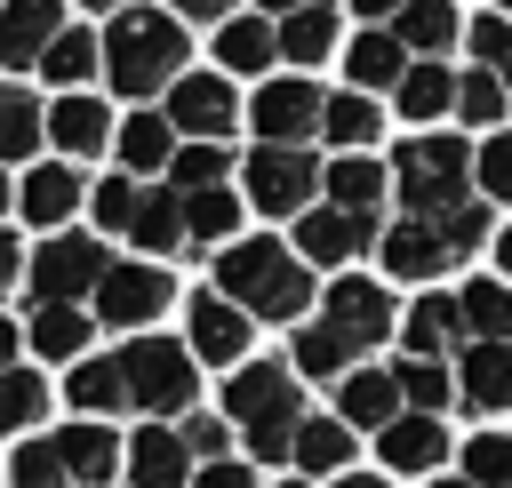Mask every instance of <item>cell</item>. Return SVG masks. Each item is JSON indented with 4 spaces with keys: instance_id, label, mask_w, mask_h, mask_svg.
<instances>
[{
    "instance_id": "6da1fadb",
    "label": "cell",
    "mask_w": 512,
    "mask_h": 488,
    "mask_svg": "<svg viewBox=\"0 0 512 488\" xmlns=\"http://www.w3.org/2000/svg\"><path fill=\"white\" fill-rule=\"evenodd\" d=\"M216 296L240 304L248 320H296L312 312V264L288 240H232L216 256Z\"/></svg>"
},
{
    "instance_id": "7a4b0ae2",
    "label": "cell",
    "mask_w": 512,
    "mask_h": 488,
    "mask_svg": "<svg viewBox=\"0 0 512 488\" xmlns=\"http://www.w3.org/2000/svg\"><path fill=\"white\" fill-rule=\"evenodd\" d=\"M184 56H192V40H184V24H176L168 8H120V16L104 24V80H112L120 96H160V88H176V80H184Z\"/></svg>"
},
{
    "instance_id": "3957f363",
    "label": "cell",
    "mask_w": 512,
    "mask_h": 488,
    "mask_svg": "<svg viewBox=\"0 0 512 488\" xmlns=\"http://www.w3.org/2000/svg\"><path fill=\"white\" fill-rule=\"evenodd\" d=\"M224 416L240 424V440L256 448V464H288V448H296V424H304L296 368H288V360L232 368V384H224Z\"/></svg>"
},
{
    "instance_id": "277c9868",
    "label": "cell",
    "mask_w": 512,
    "mask_h": 488,
    "mask_svg": "<svg viewBox=\"0 0 512 488\" xmlns=\"http://www.w3.org/2000/svg\"><path fill=\"white\" fill-rule=\"evenodd\" d=\"M392 192H400L408 216L440 224L448 208L472 200V144H464V136H432V128L408 136V144L392 152Z\"/></svg>"
},
{
    "instance_id": "5b68a950",
    "label": "cell",
    "mask_w": 512,
    "mask_h": 488,
    "mask_svg": "<svg viewBox=\"0 0 512 488\" xmlns=\"http://www.w3.org/2000/svg\"><path fill=\"white\" fill-rule=\"evenodd\" d=\"M120 376H128V408L136 416H184L192 408V392H200V368H192V344H176V336H128L120 352Z\"/></svg>"
},
{
    "instance_id": "8992f818",
    "label": "cell",
    "mask_w": 512,
    "mask_h": 488,
    "mask_svg": "<svg viewBox=\"0 0 512 488\" xmlns=\"http://www.w3.org/2000/svg\"><path fill=\"white\" fill-rule=\"evenodd\" d=\"M104 272H112V256L96 232H56L32 248V304H80V296H96Z\"/></svg>"
},
{
    "instance_id": "52a82bcc",
    "label": "cell",
    "mask_w": 512,
    "mask_h": 488,
    "mask_svg": "<svg viewBox=\"0 0 512 488\" xmlns=\"http://www.w3.org/2000/svg\"><path fill=\"white\" fill-rule=\"evenodd\" d=\"M320 328L360 360V352H376L392 328H400V304L384 296V280H360V272H344L328 296H320Z\"/></svg>"
},
{
    "instance_id": "ba28073f",
    "label": "cell",
    "mask_w": 512,
    "mask_h": 488,
    "mask_svg": "<svg viewBox=\"0 0 512 488\" xmlns=\"http://www.w3.org/2000/svg\"><path fill=\"white\" fill-rule=\"evenodd\" d=\"M160 112H168V128H176V136H192V144H224V136L248 120V104L232 96V80H224V72H184V80L168 88V104H160Z\"/></svg>"
},
{
    "instance_id": "9c48e42d",
    "label": "cell",
    "mask_w": 512,
    "mask_h": 488,
    "mask_svg": "<svg viewBox=\"0 0 512 488\" xmlns=\"http://www.w3.org/2000/svg\"><path fill=\"white\" fill-rule=\"evenodd\" d=\"M320 112H328V96H320L304 72H288V80H264V88H256V104H248V128H256V144L304 152V136H320Z\"/></svg>"
},
{
    "instance_id": "30bf717a",
    "label": "cell",
    "mask_w": 512,
    "mask_h": 488,
    "mask_svg": "<svg viewBox=\"0 0 512 488\" xmlns=\"http://www.w3.org/2000/svg\"><path fill=\"white\" fill-rule=\"evenodd\" d=\"M240 176H248V200L264 216H304L312 192H320V160L312 152H280V144H256Z\"/></svg>"
},
{
    "instance_id": "8fae6325",
    "label": "cell",
    "mask_w": 512,
    "mask_h": 488,
    "mask_svg": "<svg viewBox=\"0 0 512 488\" xmlns=\"http://www.w3.org/2000/svg\"><path fill=\"white\" fill-rule=\"evenodd\" d=\"M168 304H176V280L160 264H112L96 280V320L104 328H152Z\"/></svg>"
},
{
    "instance_id": "7c38bea8",
    "label": "cell",
    "mask_w": 512,
    "mask_h": 488,
    "mask_svg": "<svg viewBox=\"0 0 512 488\" xmlns=\"http://www.w3.org/2000/svg\"><path fill=\"white\" fill-rule=\"evenodd\" d=\"M360 248H376V224H368V216H344V208H304V216H296V256H304V264L344 272Z\"/></svg>"
},
{
    "instance_id": "4fadbf2b",
    "label": "cell",
    "mask_w": 512,
    "mask_h": 488,
    "mask_svg": "<svg viewBox=\"0 0 512 488\" xmlns=\"http://www.w3.org/2000/svg\"><path fill=\"white\" fill-rule=\"evenodd\" d=\"M64 32V0H0V64L32 72Z\"/></svg>"
},
{
    "instance_id": "5bb4252c",
    "label": "cell",
    "mask_w": 512,
    "mask_h": 488,
    "mask_svg": "<svg viewBox=\"0 0 512 488\" xmlns=\"http://www.w3.org/2000/svg\"><path fill=\"white\" fill-rule=\"evenodd\" d=\"M456 400L472 416H504L512 408V344H464L456 352Z\"/></svg>"
},
{
    "instance_id": "9a60e30c",
    "label": "cell",
    "mask_w": 512,
    "mask_h": 488,
    "mask_svg": "<svg viewBox=\"0 0 512 488\" xmlns=\"http://www.w3.org/2000/svg\"><path fill=\"white\" fill-rule=\"evenodd\" d=\"M376 256H384V272L392 280H440L456 256H448V240H440V224H424V216H400L384 240H376Z\"/></svg>"
},
{
    "instance_id": "2e32d148",
    "label": "cell",
    "mask_w": 512,
    "mask_h": 488,
    "mask_svg": "<svg viewBox=\"0 0 512 488\" xmlns=\"http://www.w3.org/2000/svg\"><path fill=\"white\" fill-rule=\"evenodd\" d=\"M392 416H408L392 368H352V376L336 384V424H352V432H384Z\"/></svg>"
},
{
    "instance_id": "e0dca14e",
    "label": "cell",
    "mask_w": 512,
    "mask_h": 488,
    "mask_svg": "<svg viewBox=\"0 0 512 488\" xmlns=\"http://www.w3.org/2000/svg\"><path fill=\"white\" fill-rule=\"evenodd\" d=\"M128 488H192V448H184V432H168V424H144L136 440H128Z\"/></svg>"
},
{
    "instance_id": "ac0fdd59",
    "label": "cell",
    "mask_w": 512,
    "mask_h": 488,
    "mask_svg": "<svg viewBox=\"0 0 512 488\" xmlns=\"http://www.w3.org/2000/svg\"><path fill=\"white\" fill-rule=\"evenodd\" d=\"M184 312H192V360L232 368V360L248 352V312H240V304H224L216 288H208V296H192Z\"/></svg>"
},
{
    "instance_id": "d6986e66",
    "label": "cell",
    "mask_w": 512,
    "mask_h": 488,
    "mask_svg": "<svg viewBox=\"0 0 512 488\" xmlns=\"http://www.w3.org/2000/svg\"><path fill=\"white\" fill-rule=\"evenodd\" d=\"M384 184H392V168H384V160H368V152H344V160H328V168H320L328 208L368 216V224H376V208H384Z\"/></svg>"
},
{
    "instance_id": "ffe728a7",
    "label": "cell",
    "mask_w": 512,
    "mask_h": 488,
    "mask_svg": "<svg viewBox=\"0 0 512 488\" xmlns=\"http://www.w3.org/2000/svg\"><path fill=\"white\" fill-rule=\"evenodd\" d=\"M408 64H416V56L392 40V24H368V32L344 48V80H352L360 96H376V88H400V80H408Z\"/></svg>"
},
{
    "instance_id": "44dd1931",
    "label": "cell",
    "mask_w": 512,
    "mask_h": 488,
    "mask_svg": "<svg viewBox=\"0 0 512 488\" xmlns=\"http://www.w3.org/2000/svg\"><path fill=\"white\" fill-rule=\"evenodd\" d=\"M400 344H408V360L464 352V312H456V296H416V304L400 312Z\"/></svg>"
},
{
    "instance_id": "7402d4cb",
    "label": "cell",
    "mask_w": 512,
    "mask_h": 488,
    "mask_svg": "<svg viewBox=\"0 0 512 488\" xmlns=\"http://www.w3.org/2000/svg\"><path fill=\"white\" fill-rule=\"evenodd\" d=\"M376 448H384V472H440L448 424H440V416H392V424L376 432Z\"/></svg>"
},
{
    "instance_id": "603a6c76",
    "label": "cell",
    "mask_w": 512,
    "mask_h": 488,
    "mask_svg": "<svg viewBox=\"0 0 512 488\" xmlns=\"http://www.w3.org/2000/svg\"><path fill=\"white\" fill-rule=\"evenodd\" d=\"M56 448H64V480H72V488H104V480L128 464L120 432H104V424H64Z\"/></svg>"
},
{
    "instance_id": "cb8c5ba5",
    "label": "cell",
    "mask_w": 512,
    "mask_h": 488,
    "mask_svg": "<svg viewBox=\"0 0 512 488\" xmlns=\"http://www.w3.org/2000/svg\"><path fill=\"white\" fill-rule=\"evenodd\" d=\"M392 40H400L416 64H440V48L464 40V16H456V0H408V8L392 16Z\"/></svg>"
},
{
    "instance_id": "d4e9b609",
    "label": "cell",
    "mask_w": 512,
    "mask_h": 488,
    "mask_svg": "<svg viewBox=\"0 0 512 488\" xmlns=\"http://www.w3.org/2000/svg\"><path fill=\"white\" fill-rule=\"evenodd\" d=\"M272 56H280V24L272 16H232V24H216V72L232 80V72H272Z\"/></svg>"
},
{
    "instance_id": "484cf974",
    "label": "cell",
    "mask_w": 512,
    "mask_h": 488,
    "mask_svg": "<svg viewBox=\"0 0 512 488\" xmlns=\"http://www.w3.org/2000/svg\"><path fill=\"white\" fill-rule=\"evenodd\" d=\"M456 312H464V344H512V280H496V272L464 280Z\"/></svg>"
},
{
    "instance_id": "4316f807",
    "label": "cell",
    "mask_w": 512,
    "mask_h": 488,
    "mask_svg": "<svg viewBox=\"0 0 512 488\" xmlns=\"http://www.w3.org/2000/svg\"><path fill=\"white\" fill-rule=\"evenodd\" d=\"M48 136H56L64 160H88V152L112 144V112H104L96 96H56V104H48Z\"/></svg>"
},
{
    "instance_id": "83f0119b",
    "label": "cell",
    "mask_w": 512,
    "mask_h": 488,
    "mask_svg": "<svg viewBox=\"0 0 512 488\" xmlns=\"http://www.w3.org/2000/svg\"><path fill=\"white\" fill-rule=\"evenodd\" d=\"M288 464L304 472V480H344V464H352V424H336V416H304L296 424V448H288Z\"/></svg>"
},
{
    "instance_id": "f1b7e54d",
    "label": "cell",
    "mask_w": 512,
    "mask_h": 488,
    "mask_svg": "<svg viewBox=\"0 0 512 488\" xmlns=\"http://www.w3.org/2000/svg\"><path fill=\"white\" fill-rule=\"evenodd\" d=\"M112 144H120L128 176H160V168L176 160V128H168V112H128Z\"/></svg>"
},
{
    "instance_id": "f546056e",
    "label": "cell",
    "mask_w": 512,
    "mask_h": 488,
    "mask_svg": "<svg viewBox=\"0 0 512 488\" xmlns=\"http://www.w3.org/2000/svg\"><path fill=\"white\" fill-rule=\"evenodd\" d=\"M64 392H72L80 424H104V416L128 408V376H120V360H80V368L64 376Z\"/></svg>"
},
{
    "instance_id": "4dcf8cb0",
    "label": "cell",
    "mask_w": 512,
    "mask_h": 488,
    "mask_svg": "<svg viewBox=\"0 0 512 488\" xmlns=\"http://www.w3.org/2000/svg\"><path fill=\"white\" fill-rule=\"evenodd\" d=\"M320 136H328L336 152H368V144L384 136V112H376V96H360V88L328 96V112H320Z\"/></svg>"
},
{
    "instance_id": "1f68e13d",
    "label": "cell",
    "mask_w": 512,
    "mask_h": 488,
    "mask_svg": "<svg viewBox=\"0 0 512 488\" xmlns=\"http://www.w3.org/2000/svg\"><path fill=\"white\" fill-rule=\"evenodd\" d=\"M16 208H24L32 224H64V216L80 208V176H72L64 160H48V168H32V176H24V192H16Z\"/></svg>"
},
{
    "instance_id": "d6a6232c",
    "label": "cell",
    "mask_w": 512,
    "mask_h": 488,
    "mask_svg": "<svg viewBox=\"0 0 512 488\" xmlns=\"http://www.w3.org/2000/svg\"><path fill=\"white\" fill-rule=\"evenodd\" d=\"M128 240H136L144 256H176V248H184V200H176V192H152V184H144V200H136V224H128Z\"/></svg>"
},
{
    "instance_id": "836d02e7",
    "label": "cell",
    "mask_w": 512,
    "mask_h": 488,
    "mask_svg": "<svg viewBox=\"0 0 512 488\" xmlns=\"http://www.w3.org/2000/svg\"><path fill=\"white\" fill-rule=\"evenodd\" d=\"M88 328H96V320H88L80 304H40V312H32V352H40V360H80V352H88Z\"/></svg>"
},
{
    "instance_id": "e575fe53",
    "label": "cell",
    "mask_w": 512,
    "mask_h": 488,
    "mask_svg": "<svg viewBox=\"0 0 512 488\" xmlns=\"http://www.w3.org/2000/svg\"><path fill=\"white\" fill-rule=\"evenodd\" d=\"M280 56H288V64H320V56H336V8L320 0V8L280 16Z\"/></svg>"
},
{
    "instance_id": "d590c367",
    "label": "cell",
    "mask_w": 512,
    "mask_h": 488,
    "mask_svg": "<svg viewBox=\"0 0 512 488\" xmlns=\"http://www.w3.org/2000/svg\"><path fill=\"white\" fill-rule=\"evenodd\" d=\"M96 64H104V40H96V32H80V24H64V32H56V48L40 56V72H48L64 96H80V80H88Z\"/></svg>"
},
{
    "instance_id": "8d00e7d4",
    "label": "cell",
    "mask_w": 512,
    "mask_h": 488,
    "mask_svg": "<svg viewBox=\"0 0 512 488\" xmlns=\"http://www.w3.org/2000/svg\"><path fill=\"white\" fill-rule=\"evenodd\" d=\"M392 104H400V120H440L456 104V72L448 64H408V80L392 88Z\"/></svg>"
},
{
    "instance_id": "74e56055",
    "label": "cell",
    "mask_w": 512,
    "mask_h": 488,
    "mask_svg": "<svg viewBox=\"0 0 512 488\" xmlns=\"http://www.w3.org/2000/svg\"><path fill=\"white\" fill-rule=\"evenodd\" d=\"M504 112H512V88H504L496 72H480V64H472V72H456V120H472V128H488V136H496V128H504Z\"/></svg>"
},
{
    "instance_id": "f35d334b",
    "label": "cell",
    "mask_w": 512,
    "mask_h": 488,
    "mask_svg": "<svg viewBox=\"0 0 512 488\" xmlns=\"http://www.w3.org/2000/svg\"><path fill=\"white\" fill-rule=\"evenodd\" d=\"M176 200H184V240H232V224H240L232 184H216V192H176Z\"/></svg>"
},
{
    "instance_id": "ab89813d",
    "label": "cell",
    "mask_w": 512,
    "mask_h": 488,
    "mask_svg": "<svg viewBox=\"0 0 512 488\" xmlns=\"http://www.w3.org/2000/svg\"><path fill=\"white\" fill-rule=\"evenodd\" d=\"M40 128H48V112H40L24 88H0V160H32Z\"/></svg>"
},
{
    "instance_id": "60d3db41",
    "label": "cell",
    "mask_w": 512,
    "mask_h": 488,
    "mask_svg": "<svg viewBox=\"0 0 512 488\" xmlns=\"http://www.w3.org/2000/svg\"><path fill=\"white\" fill-rule=\"evenodd\" d=\"M224 176H232L224 144H176V160H168V192H216Z\"/></svg>"
},
{
    "instance_id": "b9f144b4",
    "label": "cell",
    "mask_w": 512,
    "mask_h": 488,
    "mask_svg": "<svg viewBox=\"0 0 512 488\" xmlns=\"http://www.w3.org/2000/svg\"><path fill=\"white\" fill-rule=\"evenodd\" d=\"M288 368H296V376H336V384H344V376H352V352H344V344H336L320 320H304V328H296V352H288Z\"/></svg>"
},
{
    "instance_id": "7bdbcfd3",
    "label": "cell",
    "mask_w": 512,
    "mask_h": 488,
    "mask_svg": "<svg viewBox=\"0 0 512 488\" xmlns=\"http://www.w3.org/2000/svg\"><path fill=\"white\" fill-rule=\"evenodd\" d=\"M392 376H400V400H408V416H440V408H448V392H456L448 360H408V368H392Z\"/></svg>"
},
{
    "instance_id": "ee69618b",
    "label": "cell",
    "mask_w": 512,
    "mask_h": 488,
    "mask_svg": "<svg viewBox=\"0 0 512 488\" xmlns=\"http://www.w3.org/2000/svg\"><path fill=\"white\" fill-rule=\"evenodd\" d=\"M464 480L472 488H512V432H472L464 440Z\"/></svg>"
},
{
    "instance_id": "f6af8a7d",
    "label": "cell",
    "mask_w": 512,
    "mask_h": 488,
    "mask_svg": "<svg viewBox=\"0 0 512 488\" xmlns=\"http://www.w3.org/2000/svg\"><path fill=\"white\" fill-rule=\"evenodd\" d=\"M40 408H48V384H40L32 368H8V376H0V432H32Z\"/></svg>"
},
{
    "instance_id": "bcb514c9",
    "label": "cell",
    "mask_w": 512,
    "mask_h": 488,
    "mask_svg": "<svg viewBox=\"0 0 512 488\" xmlns=\"http://www.w3.org/2000/svg\"><path fill=\"white\" fill-rule=\"evenodd\" d=\"M8 480H16V488H72V480H64V448H56V432H48V440H24V448L8 456Z\"/></svg>"
},
{
    "instance_id": "7dc6e473",
    "label": "cell",
    "mask_w": 512,
    "mask_h": 488,
    "mask_svg": "<svg viewBox=\"0 0 512 488\" xmlns=\"http://www.w3.org/2000/svg\"><path fill=\"white\" fill-rule=\"evenodd\" d=\"M464 48L480 56V72H496L512 88V16H472L464 24Z\"/></svg>"
},
{
    "instance_id": "c3c4849f",
    "label": "cell",
    "mask_w": 512,
    "mask_h": 488,
    "mask_svg": "<svg viewBox=\"0 0 512 488\" xmlns=\"http://www.w3.org/2000/svg\"><path fill=\"white\" fill-rule=\"evenodd\" d=\"M472 184H480L488 200H512V128H496V136L472 152Z\"/></svg>"
},
{
    "instance_id": "681fc988",
    "label": "cell",
    "mask_w": 512,
    "mask_h": 488,
    "mask_svg": "<svg viewBox=\"0 0 512 488\" xmlns=\"http://www.w3.org/2000/svg\"><path fill=\"white\" fill-rule=\"evenodd\" d=\"M136 200H144L136 176H104V184H96V224H104V232H128V224H136Z\"/></svg>"
},
{
    "instance_id": "f907efd6",
    "label": "cell",
    "mask_w": 512,
    "mask_h": 488,
    "mask_svg": "<svg viewBox=\"0 0 512 488\" xmlns=\"http://www.w3.org/2000/svg\"><path fill=\"white\" fill-rule=\"evenodd\" d=\"M440 240H448V256H472V248L488 240V200H464V208H448V216H440Z\"/></svg>"
},
{
    "instance_id": "816d5d0a",
    "label": "cell",
    "mask_w": 512,
    "mask_h": 488,
    "mask_svg": "<svg viewBox=\"0 0 512 488\" xmlns=\"http://www.w3.org/2000/svg\"><path fill=\"white\" fill-rule=\"evenodd\" d=\"M184 448H192L200 464H224V448H232V432H224V416H192V424H184Z\"/></svg>"
},
{
    "instance_id": "f5cc1de1",
    "label": "cell",
    "mask_w": 512,
    "mask_h": 488,
    "mask_svg": "<svg viewBox=\"0 0 512 488\" xmlns=\"http://www.w3.org/2000/svg\"><path fill=\"white\" fill-rule=\"evenodd\" d=\"M160 8H168L176 24H184V16H192V24H232V16H240V0H160Z\"/></svg>"
},
{
    "instance_id": "db71d44e",
    "label": "cell",
    "mask_w": 512,
    "mask_h": 488,
    "mask_svg": "<svg viewBox=\"0 0 512 488\" xmlns=\"http://www.w3.org/2000/svg\"><path fill=\"white\" fill-rule=\"evenodd\" d=\"M192 488H256V472L224 456V464H200V472H192Z\"/></svg>"
},
{
    "instance_id": "11a10c76",
    "label": "cell",
    "mask_w": 512,
    "mask_h": 488,
    "mask_svg": "<svg viewBox=\"0 0 512 488\" xmlns=\"http://www.w3.org/2000/svg\"><path fill=\"white\" fill-rule=\"evenodd\" d=\"M16 272H24V248H16V232H0V288H16Z\"/></svg>"
},
{
    "instance_id": "9f6ffc18",
    "label": "cell",
    "mask_w": 512,
    "mask_h": 488,
    "mask_svg": "<svg viewBox=\"0 0 512 488\" xmlns=\"http://www.w3.org/2000/svg\"><path fill=\"white\" fill-rule=\"evenodd\" d=\"M352 8H360V16H368V24H392V16H400V8H408V0H352Z\"/></svg>"
},
{
    "instance_id": "6f0895ef",
    "label": "cell",
    "mask_w": 512,
    "mask_h": 488,
    "mask_svg": "<svg viewBox=\"0 0 512 488\" xmlns=\"http://www.w3.org/2000/svg\"><path fill=\"white\" fill-rule=\"evenodd\" d=\"M16 344H24V336H16V320H0V376L16 368Z\"/></svg>"
},
{
    "instance_id": "680465c9",
    "label": "cell",
    "mask_w": 512,
    "mask_h": 488,
    "mask_svg": "<svg viewBox=\"0 0 512 488\" xmlns=\"http://www.w3.org/2000/svg\"><path fill=\"white\" fill-rule=\"evenodd\" d=\"M296 8H320V0H256V16H272V24H280V16H296Z\"/></svg>"
},
{
    "instance_id": "91938a15",
    "label": "cell",
    "mask_w": 512,
    "mask_h": 488,
    "mask_svg": "<svg viewBox=\"0 0 512 488\" xmlns=\"http://www.w3.org/2000/svg\"><path fill=\"white\" fill-rule=\"evenodd\" d=\"M496 280H512V224L496 232Z\"/></svg>"
},
{
    "instance_id": "94428289",
    "label": "cell",
    "mask_w": 512,
    "mask_h": 488,
    "mask_svg": "<svg viewBox=\"0 0 512 488\" xmlns=\"http://www.w3.org/2000/svg\"><path fill=\"white\" fill-rule=\"evenodd\" d=\"M328 488H392L384 472H344V480H328Z\"/></svg>"
},
{
    "instance_id": "6125c7cd",
    "label": "cell",
    "mask_w": 512,
    "mask_h": 488,
    "mask_svg": "<svg viewBox=\"0 0 512 488\" xmlns=\"http://www.w3.org/2000/svg\"><path fill=\"white\" fill-rule=\"evenodd\" d=\"M80 8H104V16H120V8H136V0H80Z\"/></svg>"
},
{
    "instance_id": "be15d7a7",
    "label": "cell",
    "mask_w": 512,
    "mask_h": 488,
    "mask_svg": "<svg viewBox=\"0 0 512 488\" xmlns=\"http://www.w3.org/2000/svg\"><path fill=\"white\" fill-rule=\"evenodd\" d=\"M8 208H16V192H8V176H0V216H8Z\"/></svg>"
},
{
    "instance_id": "e7e4bbea",
    "label": "cell",
    "mask_w": 512,
    "mask_h": 488,
    "mask_svg": "<svg viewBox=\"0 0 512 488\" xmlns=\"http://www.w3.org/2000/svg\"><path fill=\"white\" fill-rule=\"evenodd\" d=\"M432 488H472V480H464V472H456V480H432Z\"/></svg>"
},
{
    "instance_id": "03108f58",
    "label": "cell",
    "mask_w": 512,
    "mask_h": 488,
    "mask_svg": "<svg viewBox=\"0 0 512 488\" xmlns=\"http://www.w3.org/2000/svg\"><path fill=\"white\" fill-rule=\"evenodd\" d=\"M280 488H312V480H280Z\"/></svg>"
},
{
    "instance_id": "003e7915",
    "label": "cell",
    "mask_w": 512,
    "mask_h": 488,
    "mask_svg": "<svg viewBox=\"0 0 512 488\" xmlns=\"http://www.w3.org/2000/svg\"><path fill=\"white\" fill-rule=\"evenodd\" d=\"M496 16H512V0H496Z\"/></svg>"
}]
</instances>
